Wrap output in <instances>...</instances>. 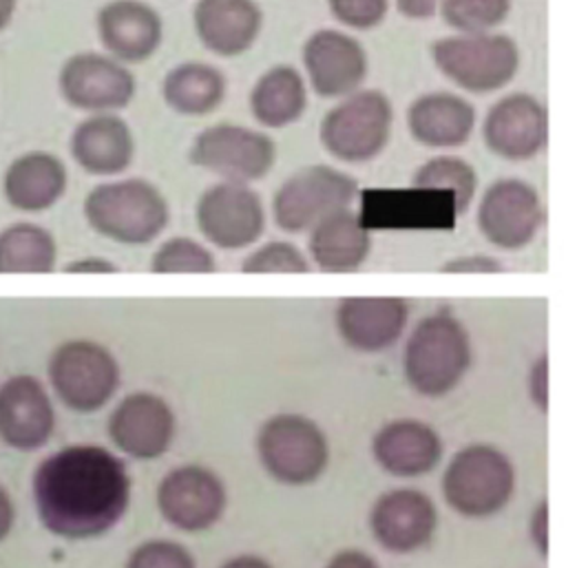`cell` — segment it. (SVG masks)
<instances>
[{
  "label": "cell",
  "mask_w": 566,
  "mask_h": 568,
  "mask_svg": "<svg viewBox=\"0 0 566 568\" xmlns=\"http://www.w3.org/2000/svg\"><path fill=\"white\" fill-rule=\"evenodd\" d=\"M64 162L49 151H29L9 162L2 175V197L20 213H44L67 193Z\"/></svg>",
  "instance_id": "obj_25"
},
{
  "label": "cell",
  "mask_w": 566,
  "mask_h": 568,
  "mask_svg": "<svg viewBox=\"0 0 566 568\" xmlns=\"http://www.w3.org/2000/svg\"><path fill=\"white\" fill-rule=\"evenodd\" d=\"M327 9L343 27L370 31L387 18L390 0H327Z\"/></svg>",
  "instance_id": "obj_36"
},
{
  "label": "cell",
  "mask_w": 566,
  "mask_h": 568,
  "mask_svg": "<svg viewBox=\"0 0 566 568\" xmlns=\"http://www.w3.org/2000/svg\"><path fill=\"white\" fill-rule=\"evenodd\" d=\"M55 429V409L44 385L16 374L0 385V440L16 452L44 447Z\"/></svg>",
  "instance_id": "obj_20"
},
{
  "label": "cell",
  "mask_w": 566,
  "mask_h": 568,
  "mask_svg": "<svg viewBox=\"0 0 566 568\" xmlns=\"http://www.w3.org/2000/svg\"><path fill=\"white\" fill-rule=\"evenodd\" d=\"M64 273H69V275H113V273H118V266L104 257H82V260L67 264Z\"/></svg>",
  "instance_id": "obj_40"
},
{
  "label": "cell",
  "mask_w": 566,
  "mask_h": 568,
  "mask_svg": "<svg viewBox=\"0 0 566 568\" xmlns=\"http://www.w3.org/2000/svg\"><path fill=\"white\" fill-rule=\"evenodd\" d=\"M478 229L501 251H523L545 224V206L538 191L523 180H498L481 197Z\"/></svg>",
  "instance_id": "obj_14"
},
{
  "label": "cell",
  "mask_w": 566,
  "mask_h": 568,
  "mask_svg": "<svg viewBox=\"0 0 566 568\" xmlns=\"http://www.w3.org/2000/svg\"><path fill=\"white\" fill-rule=\"evenodd\" d=\"M220 568H275L269 560H264L262 556H253V554H244V556H235L231 560H226Z\"/></svg>",
  "instance_id": "obj_44"
},
{
  "label": "cell",
  "mask_w": 566,
  "mask_h": 568,
  "mask_svg": "<svg viewBox=\"0 0 566 568\" xmlns=\"http://www.w3.org/2000/svg\"><path fill=\"white\" fill-rule=\"evenodd\" d=\"M325 568H381V565L361 549H343L327 560Z\"/></svg>",
  "instance_id": "obj_41"
},
{
  "label": "cell",
  "mask_w": 566,
  "mask_h": 568,
  "mask_svg": "<svg viewBox=\"0 0 566 568\" xmlns=\"http://www.w3.org/2000/svg\"><path fill=\"white\" fill-rule=\"evenodd\" d=\"M310 268V257L290 242H269L242 262V273L246 275H305Z\"/></svg>",
  "instance_id": "obj_34"
},
{
  "label": "cell",
  "mask_w": 566,
  "mask_h": 568,
  "mask_svg": "<svg viewBox=\"0 0 566 568\" xmlns=\"http://www.w3.org/2000/svg\"><path fill=\"white\" fill-rule=\"evenodd\" d=\"M193 24L206 51L220 58H237L260 40L264 11L255 0H198Z\"/></svg>",
  "instance_id": "obj_24"
},
{
  "label": "cell",
  "mask_w": 566,
  "mask_h": 568,
  "mask_svg": "<svg viewBox=\"0 0 566 568\" xmlns=\"http://www.w3.org/2000/svg\"><path fill=\"white\" fill-rule=\"evenodd\" d=\"M396 9L410 20H427L441 9V0H396Z\"/></svg>",
  "instance_id": "obj_42"
},
{
  "label": "cell",
  "mask_w": 566,
  "mask_h": 568,
  "mask_svg": "<svg viewBox=\"0 0 566 568\" xmlns=\"http://www.w3.org/2000/svg\"><path fill=\"white\" fill-rule=\"evenodd\" d=\"M82 213L98 235L122 246H146L171 222V209L162 191L140 178L104 182L91 189Z\"/></svg>",
  "instance_id": "obj_4"
},
{
  "label": "cell",
  "mask_w": 566,
  "mask_h": 568,
  "mask_svg": "<svg viewBox=\"0 0 566 568\" xmlns=\"http://www.w3.org/2000/svg\"><path fill=\"white\" fill-rule=\"evenodd\" d=\"M474 361L472 336L461 318L441 310L421 318L403 347V378L412 392L436 400L449 396Z\"/></svg>",
  "instance_id": "obj_2"
},
{
  "label": "cell",
  "mask_w": 566,
  "mask_h": 568,
  "mask_svg": "<svg viewBox=\"0 0 566 568\" xmlns=\"http://www.w3.org/2000/svg\"><path fill=\"white\" fill-rule=\"evenodd\" d=\"M445 454L441 434L425 420L396 418L372 438L374 463L394 478H421L432 474Z\"/></svg>",
  "instance_id": "obj_21"
},
{
  "label": "cell",
  "mask_w": 566,
  "mask_h": 568,
  "mask_svg": "<svg viewBox=\"0 0 566 568\" xmlns=\"http://www.w3.org/2000/svg\"><path fill=\"white\" fill-rule=\"evenodd\" d=\"M160 516L184 534H202L215 527L229 505L224 480L202 465L171 469L158 485Z\"/></svg>",
  "instance_id": "obj_13"
},
{
  "label": "cell",
  "mask_w": 566,
  "mask_h": 568,
  "mask_svg": "<svg viewBox=\"0 0 566 568\" xmlns=\"http://www.w3.org/2000/svg\"><path fill=\"white\" fill-rule=\"evenodd\" d=\"M529 400L538 407L540 414L549 412V356H540L527 374Z\"/></svg>",
  "instance_id": "obj_38"
},
{
  "label": "cell",
  "mask_w": 566,
  "mask_h": 568,
  "mask_svg": "<svg viewBox=\"0 0 566 568\" xmlns=\"http://www.w3.org/2000/svg\"><path fill=\"white\" fill-rule=\"evenodd\" d=\"M301 62L312 91L330 100L356 93L370 71L365 47L338 29H316L303 42Z\"/></svg>",
  "instance_id": "obj_15"
},
{
  "label": "cell",
  "mask_w": 566,
  "mask_h": 568,
  "mask_svg": "<svg viewBox=\"0 0 566 568\" xmlns=\"http://www.w3.org/2000/svg\"><path fill=\"white\" fill-rule=\"evenodd\" d=\"M529 538L540 558H549V503L543 500L529 516Z\"/></svg>",
  "instance_id": "obj_39"
},
{
  "label": "cell",
  "mask_w": 566,
  "mask_h": 568,
  "mask_svg": "<svg viewBox=\"0 0 566 568\" xmlns=\"http://www.w3.org/2000/svg\"><path fill=\"white\" fill-rule=\"evenodd\" d=\"M376 545L394 556H410L425 549L438 529L434 500L412 487L381 494L367 518Z\"/></svg>",
  "instance_id": "obj_16"
},
{
  "label": "cell",
  "mask_w": 566,
  "mask_h": 568,
  "mask_svg": "<svg viewBox=\"0 0 566 568\" xmlns=\"http://www.w3.org/2000/svg\"><path fill=\"white\" fill-rule=\"evenodd\" d=\"M107 432L118 452L135 460L162 458L178 432L173 407L153 392L124 396L109 416Z\"/></svg>",
  "instance_id": "obj_17"
},
{
  "label": "cell",
  "mask_w": 566,
  "mask_h": 568,
  "mask_svg": "<svg viewBox=\"0 0 566 568\" xmlns=\"http://www.w3.org/2000/svg\"><path fill=\"white\" fill-rule=\"evenodd\" d=\"M516 467L512 458L489 443L458 449L441 478L445 505L467 520L498 516L516 496Z\"/></svg>",
  "instance_id": "obj_3"
},
{
  "label": "cell",
  "mask_w": 566,
  "mask_h": 568,
  "mask_svg": "<svg viewBox=\"0 0 566 568\" xmlns=\"http://www.w3.org/2000/svg\"><path fill=\"white\" fill-rule=\"evenodd\" d=\"M58 266L55 237L29 222L0 231V275H47Z\"/></svg>",
  "instance_id": "obj_30"
},
{
  "label": "cell",
  "mask_w": 566,
  "mask_h": 568,
  "mask_svg": "<svg viewBox=\"0 0 566 568\" xmlns=\"http://www.w3.org/2000/svg\"><path fill=\"white\" fill-rule=\"evenodd\" d=\"M410 321V303L401 296H347L334 312L341 341L361 354L394 347Z\"/></svg>",
  "instance_id": "obj_19"
},
{
  "label": "cell",
  "mask_w": 566,
  "mask_h": 568,
  "mask_svg": "<svg viewBox=\"0 0 566 568\" xmlns=\"http://www.w3.org/2000/svg\"><path fill=\"white\" fill-rule=\"evenodd\" d=\"M505 266L489 255H463L456 260H449L441 273L447 275H496L503 273Z\"/></svg>",
  "instance_id": "obj_37"
},
{
  "label": "cell",
  "mask_w": 566,
  "mask_h": 568,
  "mask_svg": "<svg viewBox=\"0 0 566 568\" xmlns=\"http://www.w3.org/2000/svg\"><path fill=\"white\" fill-rule=\"evenodd\" d=\"M124 568H198V562L180 542L149 540L131 551Z\"/></svg>",
  "instance_id": "obj_35"
},
{
  "label": "cell",
  "mask_w": 566,
  "mask_h": 568,
  "mask_svg": "<svg viewBox=\"0 0 566 568\" xmlns=\"http://www.w3.org/2000/svg\"><path fill=\"white\" fill-rule=\"evenodd\" d=\"M249 106L260 126L285 129L307 109V80L290 64H275L257 78Z\"/></svg>",
  "instance_id": "obj_28"
},
{
  "label": "cell",
  "mask_w": 566,
  "mask_h": 568,
  "mask_svg": "<svg viewBox=\"0 0 566 568\" xmlns=\"http://www.w3.org/2000/svg\"><path fill=\"white\" fill-rule=\"evenodd\" d=\"M73 162L95 178H115L135 160V138L118 113L87 115L75 124L69 140Z\"/></svg>",
  "instance_id": "obj_23"
},
{
  "label": "cell",
  "mask_w": 566,
  "mask_h": 568,
  "mask_svg": "<svg viewBox=\"0 0 566 568\" xmlns=\"http://www.w3.org/2000/svg\"><path fill=\"white\" fill-rule=\"evenodd\" d=\"M16 523V507L7 489L0 485V542H4Z\"/></svg>",
  "instance_id": "obj_43"
},
{
  "label": "cell",
  "mask_w": 566,
  "mask_h": 568,
  "mask_svg": "<svg viewBox=\"0 0 566 568\" xmlns=\"http://www.w3.org/2000/svg\"><path fill=\"white\" fill-rule=\"evenodd\" d=\"M95 29L104 51L124 64L149 60L164 40L162 16L142 0H109L95 16Z\"/></svg>",
  "instance_id": "obj_22"
},
{
  "label": "cell",
  "mask_w": 566,
  "mask_h": 568,
  "mask_svg": "<svg viewBox=\"0 0 566 568\" xmlns=\"http://www.w3.org/2000/svg\"><path fill=\"white\" fill-rule=\"evenodd\" d=\"M31 491L40 525L49 534L93 540L124 518L133 480L113 452L100 445H69L38 465Z\"/></svg>",
  "instance_id": "obj_1"
},
{
  "label": "cell",
  "mask_w": 566,
  "mask_h": 568,
  "mask_svg": "<svg viewBox=\"0 0 566 568\" xmlns=\"http://www.w3.org/2000/svg\"><path fill=\"white\" fill-rule=\"evenodd\" d=\"M264 471L285 487L314 485L330 465V440L307 416L277 414L257 434Z\"/></svg>",
  "instance_id": "obj_8"
},
{
  "label": "cell",
  "mask_w": 566,
  "mask_h": 568,
  "mask_svg": "<svg viewBox=\"0 0 566 568\" xmlns=\"http://www.w3.org/2000/svg\"><path fill=\"white\" fill-rule=\"evenodd\" d=\"M412 184L414 189L427 193H449L456 213H465L478 193L476 169L469 162L452 155L432 158L421 164L412 178Z\"/></svg>",
  "instance_id": "obj_31"
},
{
  "label": "cell",
  "mask_w": 566,
  "mask_h": 568,
  "mask_svg": "<svg viewBox=\"0 0 566 568\" xmlns=\"http://www.w3.org/2000/svg\"><path fill=\"white\" fill-rule=\"evenodd\" d=\"M58 91L75 111L89 115L118 113L133 102L138 80L133 71L113 55L80 51L64 60L58 73Z\"/></svg>",
  "instance_id": "obj_11"
},
{
  "label": "cell",
  "mask_w": 566,
  "mask_h": 568,
  "mask_svg": "<svg viewBox=\"0 0 566 568\" xmlns=\"http://www.w3.org/2000/svg\"><path fill=\"white\" fill-rule=\"evenodd\" d=\"M358 195V182L325 164H312L292 173L273 197L277 229L290 235L310 233L325 217L345 211Z\"/></svg>",
  "instance_id": "obj_9"
},
{
  "label": "cell",
  "mask_w": 566,
  "mask_h": 568,
  "mask_svg": "<svg viewBox=\"0 0 566 568\" xmlns=\"http://www.w3.org/2000/svg\"><path fill=\"white\" fill-rule=\"evenodd\" d=\"M155 275H211L218 273L215 255L191 237L166 240L151 260Z\"/></svg>",
  "instance_id": "obj_32"
},
{
  "label": "cell",
  "mask_w": 566,
  "mask_h": 568,
  "mask_svg": "<svg viewBox=\"0 0 566 568\" xmlns=\"http://www.w3.org/2000/svg\"><path fill=\"white\" fill-rule=\"evenodd\" d=\"M195 222L209 244L233 253L260 242L266 231V211L251 184L222 180L200 195Z\"/></svg>",
  "instance_id": "obj_12"
},
{
  "label": "cell",
  "mask_w": 566,
  "mask_h": 568,
  "mask_svg": "<svg viewBox=\"0 0 566 568\" xmlns=\"http://www.w3.org/2000/svg\"><path fill=\"white\" fill-rule=\"evenodd\" d=\"M443 20L458 33H492L512 11V0H441Z\"/></svg>",
  "instance_id": "obj_33"
},
{
  "label": "cell",
  "mask_w": 566,
  "mask_h": 568,
  "mask_svg": "<svg viewBox=\"0 0 566 568\" xmlns=\"http://www.w3.org/2000/svg\"><path fill=\"white\" fill-rule=\"evenodd\" d=\"M394 126L392 100L376 89H358L338 100L321 120V146L343 164L376 160L390 144Z\"/></svg>",
  "instance_id": "obj_5"
},
{
  "label": "cell",
  "mask_w": 566,
  "mask_h": 568,
  "mask_svg": "<svg viewBox=\"0 0 566 568\" xmlns=\"http://www.w3.org/2000/svg\"><path fill=\"white\" fill-rule=\"evenodd\" d=\"M47 376L58 400L78 414L102 409L122 381L120 363L111 349L89 338L60 343L49 358Z\"/></svg>",
  "instance_id": "obj_7"
},
{
  "label": "cell",
  "mask_w": 566,
  "mask_h": 568,
  "mask_svg": "<svg viewBox=\"0 0 566 568\" xmlns=\"http://www.w3.org/2000/svg\"><path fill=\"white\" fill-rule=\"evenodd\" d=\"M16 7H18V0H0V33L11 24Z\"/></svg>",
  "instance_id": "obj_45"
},
{
  "label": "cell",
  "mask_w": 566,
  "mask_h": 568,
  "mask_svg": "<svg viewBox=\"0 0 566 568\" xmlns=\"http://www.w3.org/2000/svg\"><path fill=\"white\" fill-rule=\"evenodd\" d=\"M436 69L469 93H494L520 69V49L505 33H456L432 44Z\"/></svg>",
  "instance_id": "obj_6"
},
{
  "label": "cell",
  "mask_w": 566,
  "mask_h": 568,
  "mask_svg": "<svg viewBox=\"0 0 566 568\" xmlns=\"http://www.w3.org/2000/svg\"><path fill=\"white\" fill-rule=\"evenodd\" d=\"M189 160L224 182L253 184L269 178L273 171L277 144L264 131L222 122L195 135Z\"/></svg>",
  "instance_id": "obj_10"
},
{
  "label": "cell",
  "mask_w": 566,
  "mask_h": 568,
  "mask_svg": "<svg viewBox=\"0 0 566 568\" xmlns=\"http://www.w3.org/2000/svg\"><path fill=\"white\" fill-rule=\"evenodd\" d=\"M372 253V233L350 209L319 222L307 237L310 264L321 273H356Z\"/></svg>",
  "instance_id": "obj_27"
},
{
  "label": "cell",
  "mask_w": 566,
  "mask_h": 568,
  "mask_svg": "<svg viewBox=\"0 0 566 568\" xmlns=\"http://www.w3.org/2000/svg\"><path fill=\"white\" fill-rule=\"evenodd\" d=\"M483 140L501 160L529 162L547 146L549 113L529 93L505 95L489 109L483 122Z\"/></svg>",
  "instance_id": "obj_18"
},
{
  "label": "cell",
  "mask_w": 566,
  "mask_h": 568,
  "mask_svg": "<svg viewBox=\"0 0 566 568\" xmlns=\"http://www.w3.org/2000/svg\"><path fill=\"white\" fill-rule=\"evenodd\" d=\"M476 122L474 104L449 91L418 95L407 109V129L427 149L465 146L476 131Z\"/></svg>",
  "instance_id": "obj_26"
},
{
  "label": "cell",
  "mask_w": 566,
  "mask_h": 568,
  "mask_svg": "<svg viewBox=\"0 0 566 568\" xmlns=\"http://www.w3.org/2000/svg\"><path fill=\"white\" fill-rule=\"evenodd\" d=\"M226 75L206 62L175 64L162 80V100L180 115L202 118L222 106L226 100Z\"/></svg>",
  "instance_id": "obj_29"
}]
</instances>
